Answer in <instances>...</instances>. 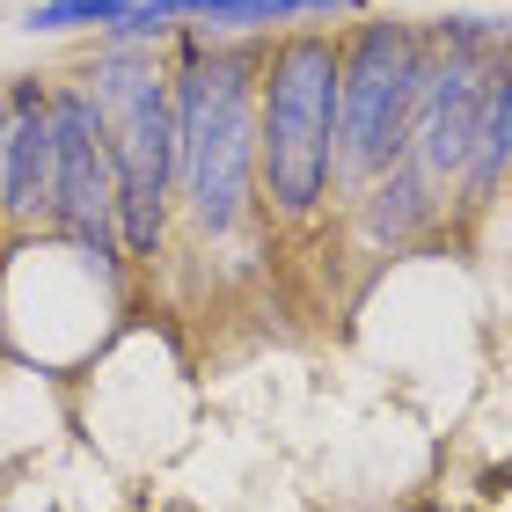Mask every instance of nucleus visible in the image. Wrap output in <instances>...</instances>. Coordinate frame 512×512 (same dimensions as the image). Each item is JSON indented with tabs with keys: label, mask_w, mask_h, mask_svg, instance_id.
<instances>
[{
	"label": "nucleus",
	"mask_w": 512,
	"mask_h": 512,
	"mask_svg": "<svg viewBox=\"0 0 512 512\" xmlns=\"http://www.w3.org/2000/svg\"><path fill=\"white\" fill-rule=\"evenodd\" d=\"M169 103H176V213L205 242H227L256 220V66L264 37H198L176 30Z\"/></svg>",
	"instance_id": "f257e3e1"
},
{
	"label": "nucleus",
	"mask_w": 512,
	"mask_h": 512,
	"mask_svg": "<svg viewBox=\"0 0 512 512\" xmlns=\"http://www.w3.org/2000/svg\"><path fill=\"white\" fill-rule=\"evenodd\" d=\"M505 183H512V37L491 59V81H483L476 147H469V169H461V183H454V205L461 213H483L491 198H505Z\"/></svg>",
	"instance_id": "6e6552de"
},
{
	"label": "nucleus",
	"mask_w": 512,
	"mask_h": 512,
	"mask_svg": "<svg viewBox=\"0 0 512 512\" xmlns=\"http://www.w3.org/2000/svg\"><path fill=\"white\" fill-rule=\"evenodd\" d=\"M425 59H432L425 22L366 15L337 37V198L366 191L381 169L410 154Z\"/></svg>",
	"instance_id": "20e7f679"
},
{
	"label": "nucleus",
	"mask_w": 512,
	"mask_h": 512,
	"mask_svg": "<svg viewBox=\"0 0 512 512\" xmlns=\"http://www.w3.org/2000/svg\"><path fill=\"white\" fill-rule=\"evenodd\" d=\"M256 198L315 227L337 198V30H278L256 66Z\"/></svg>",
	"instance_id": "f03ea898"
},
{
	"label": "nucleus",
	"mask_w": 512,
	"mask_h": 512,
	"mask_svg": "<svg viewBox=\"0 0 512 512\" xmlns=\"http://www.w3.org/2000/svg\"><path fill=\"white\" fill-rule=\"evenodd\" d=\"M8 96V139H0V220L15 227H44L52 205V81L44 74H15L0 81Z\"/></svg>",
	"instance_id": "423d86ee"
},
{
	"label": "nucleus",
	"mask_w": 512,
	"mask_h": 512,
	"mask_svg": "<svg viewBox=\"0 0 512 512\" xmlns=\"http://www.w3.org/2000/svg\"><path fill=\"white\" fill-rule=\"evenodd\" d=\"M330 15H366V0H176V22L198 37H278L322 30Z\"/></svg>",
	"instance_id": "1a4fd4ad"
},
{
	"label": "nucleus",
	"mask_w": 512,
	"mask_h": 512,
	"mask_svg": "<svg viewBox=\"0 0 512 512\" xmlns=\"http://www.w3.org/2000/svg\"><path fill=\"white\" fill-rule=\"evenodd\" d=\"M0 139H8V96H0ZM0 235H8V220H0Z\"/></svg>",
	"instance_id": "9d476101"
},
{
	"label": "nucleus",
	"mask_w": 512,
	"mask_h": 512,
	"mask_svg": "<svg viewBox=\"0 0 512 512\" xmlns=\"http://www.w3.org/2000/svg\"><path fill=\"white\" fill-rule=\"evenodd\" d=\"M352 205V220H359V235L374 242V249H410V242H425L439 220H447V191H432L425 176L410 169V161H395V169H381L366 191L344 198Z\"/></svg>",
	"instance_id": "0eeeda50"
},
{
	"label": "nucleus",
	"mask_w": 512,
	"mask_h": 512,
	"mask_svg": "<svg viewBox=\"0 0 512 512\" xmlns=\"http://www.w3.org/2000/svg\"><path fill=\"white\" fill-rule=\"evenodd\" d=\"M81 88L103 110L110 139V205H118V242L125 256L154 264L169 256L176 227V103H169V66L154 59V44H118L103 37L96 59L81 66Z\"/></svg>",
	"instance_id": "7ed1b4c3"
},
{
	"label": "nucleus",
	"mask_w": 512,
	"mask_h": 512,
	"mask_svg": "<svg viewBox=\"0 0 512 512\" xmlns=\"http://www.w3.org/2000/svg\"><path fill=\"white\" fill-rule=\"evenodd\" d=\"M44 227L74 256H88L103 278L125 271L118 205H110V139L81 81H52V205H44Z\"/></svg>",
	"instance_id": "39448f33"
}]
</instances>
